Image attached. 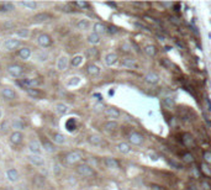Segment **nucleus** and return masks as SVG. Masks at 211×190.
Wrapping results in <instances>:
<instances>
[{"mask_svg":"<svg viewBox=\"0 0 211 190\" xmlns=\"http://www.w3.org/2000/svg\"><path fill=\"white\" fill-rule=\"evenodd\" d=\"M37 43H38L41 47H48V46H51L52 40H51V37H50L48 35L42 33V35H40V36L37 37Z\"/></svg>","mask_w":211,"mask_h":190,"instance_id":"nucleus-8","label":"nucleus"},{"mask_svg":"<svg viewBox=\"0 0 211 190\" xmlns=\"http://www.w3.org/2000/svg\"><path fill=\"white\" fill-rule=\"evenodd\" d=\"M121 66L125 67V68H128V69H135V68H137V62L133 58H127L126 57V58L121 59Z\"/></svg>","mask_w":211,"mask_h":190,"instance_id":"nucleus-11","label":"nucleus"},{"mask_svg":"<svg viewBox=\"0 0 211 190\" xmlns=\"http://www.w3.org/2000/svg\"><path fill=\"white\" fill-rule=\"evenodd\" d=\"M167 162H168V164H169L172 168H174V169H177V171H182V169H183L182 163L177 162V161H175V159H173V158H168V159H167Z\"/></svg>","mask_w":211,"mask_h":190,"instance_id":"nucleus-34","label":"nucleus"},{"mask_svg":"<svg viewBox=\"0 0 211 190\" xmlns=\"http://www.w3.org/2000/svg\"><path fill=\"white\" fill-rule=\"evenodd\" d=\"M159 63H161V66H163V67L167 68V69H170V68H172V63H170V61L167 59V58H162V59L159 61Z\"/></svg>","mask_w":211,"mask_h":190,"instance_id":"nucleus-47","label":"nucleus"},{"mask_svg":"<svg viewBox=\"0 0 211 190\" xmlns=\"http://www.w3.org/2000/svg\"><path fill=\"white\" fill-rule=\"evenodd\" d=\"M20 41L19 40H15V38H6L4 42H2V47H4V50H6V51H12V50H15V48H17L19 46H20Z\"/></svg>","mask_w":211,"mask_h":190,"instance_id":"nucleus-4","label":"nucleus"},{"mask_svg":"<svg viewBox=\"0 0 211 190\" xmlns=\"http://www.w3.org/2000/svg\"><path fill=\"white\" fill-rule=\"evenodd\" d=\"M162 105H163L164 107H167V109H172V107L175 105V100H174L172 96H167V97H164V99L162 100Z\"/></svg>","mask_w":211,"mask_h":190,"instance_id":"nucleus-28","label":"nucleus"},{"mask_svg":"<svg viewBox=\"0 0 211 190\" xmlns=\"http://www.w3.org/2000/svg\"><path fill=\"white\" fill-rule=\"evenodd\" d=\"M109 32H110V33H117V28L110 26V27H109Z\"/></svg>","mask_w":211,"mask_h":190,"instance_id":"nucleus-55","label":"nucleus"},{"mask_svg":"<svg viewBox=\"0 0 211 190\" xmlns=\"http://www.w3.org/2000/svg\"><path fill=\"white\" fill-rule=\"evenodd\" d=\"M200 173L206 177V178H211V168L206 164V163H203L201 167H200Z\"/></svg>","mask_w":211,"mask_h":190,"instance_id":"nucleus-32","label":"nucleus"},{"mask_svg":"<svg viewBox=\"0 0 211 190\" xmlns=\"http://www.w3.org/2000/svg\"><path fill=\"white\" fill-rule=\"evenodd\" d=\"M47 59H48V54L45 52H38L36 54V61H38V62H46Z\"/></svg>","mask_w":211,"mask_h":190,"instance_id":"nucleus-45","label":"nucleus"},{"mask_svg":"<svg viewBox=\"0 0 211 190\" xmlns=\"http://www.w3.org/2000/svg\"><path fill=\"white\" fill-rule=\"evenodd\" d=\"M11 127H12V128H15L16 131H21V130H24V128H25V123H24V121H22L21 119L16 117V119H14V120H12V122H11Z\"/></svg>","mask_w":211,"mask_h":190,"instance_id":"nucleus-23","label":"nucleus"},{"mask_svg":"<svg viewBox=\"0 0 211 190\" xmlns=\"http://www.w3.org/2000/svg\"><path fill=\"white\" fill-rule=\"evenodd\" d=\"M128 141L132 143V145H135V146H141L142 143H143V141H144V138H143V136L140 133V132H131L130 135H128Z\"/></svg>","mask_w":211,"mask_h":190,"instance_id":"nucleus-5","label":"nucleus"},{"mask_svg":"<svg viewBox=\"0 0 211 190\" xmlns=\"http://www.w3.org/2000/svg\"><path fill=\"white\" fill-rule=\"evenodd\" d=\"M121 51H123V52H126V53H131V52H132V45H131L128 41L123 42V43L121 45Z\"/></svg>","mask_w":211,"mask_h":190,"instance_id":"nucleus-42","label":"nucleus"},{"mask_svg":"<svg viewBox=\"0 0 211 190\" xmlns=\"http://www.w3.org/2000/svg\"><path fill=\"white\" fill-rule=\"evenodd\" d=\"M38 80L37 79H35V78H25V79H22V85H25L27 89H30V88H35V87H37L38 85Z\"/></svg>","mask_w":211,"mask_h":190,"instance_id":"nucleus-19","label":"nucleus"},{"mask_svg":"<svg viewBox=\"0 0 211 190\" xmlns=\"http://www.w3.org/2000/svg\"><path fill=\"white\" fill-rule=\"evenodd\" d=\"M10 127H11V123H10L9 121H2L1 125H0V131H1L2 133H6V132H9Z\"/></svg>","mask_w":211,"mask_h":190,"instance_id":"nucleus-43","label":"nucleus"},{"mask_svg":"<svg viewBox=\"0 0 211 190\" xmlns=\"http://www.w3.org/2000/svg\"><path fill=\"white\" fill-rule=\"evenodd\" d=\"M14 9H15V6H14L12 2H4L2 4V10L4 11H12Z\"/></svg>","mask_w":211,"mask_h":190,"instance_id":"nucleus-49","label":"nucleus"},{"mask_svg":"<svg viewBox=\"0 0 211 190\" xmlns=\"http://www.w3.org/2000/svg\"><path fill=\"white\" fill-rule=\"evenodd\" d=\"M1 95H2V97H4L5 100H14V99L16 97L15 90H14L12 88H10V87H5V88L1 90Z\"/></svg>","mask_w":211,"mask_h":190,"instance_id":"nucleus-10","label":"nucleus"},{"mask_svg":"<svg viewBox=\"0 0 211 190\" xmlns=\"http://www.w3.org/2000/svg\"><path fill=\"white\" fill-rule=\"evenodd\" d=\"M24 7H26V9H28V10H35L36 7H37V2L36 1H27V0H25V1H21L20 2Z\"/></svg>","mask_w":211,"mask_h":190,"instance_id":"nucleus-35","label":"nucleus"},{"mask_svg":"<svg viewBox=\"0 0 211 190\" xmlns=\"http://www.w3.org/2000/svg\"><path fill=\"white\" fill-rule=\"evenodd\" d=\"M28 149L32 154H41V145L37 141H31L28 143Z\"/></svg>","mask_w":211,"mask_h":190,"instance_id":"nucleus-16","label":"nucleus"},{"mask_svg":"<svg viewBox=\"0 0 211 190\" xmlns=\"http://www.w3.org/2000/svg\"><path fill=\"white\" fill-rule=\"evenodd\" d=\"M149 188H151V190H166L162 185H158V184H151Z\"/></svg>","mask_w":211,"mask_h":190,"instance_id":"nucleus-52","label":"nucleus"},{"mask_svg":"<svg viewBox=\"0 0 211 190\" xmlns=\"http://www.w3.org/2000/svg\"><path fill=\"white\" fill-rule=\"evenodd\" d=\"M183 161H184L185 163H188V164H190V163H194V162H195L194 156H193L190 152H187V153H184V154H183Z\"/></svg>","mask_w":211,"mask_h":190,"instance_id":"nucleus-39","label":"nucleus"},{"mask_svg":"<svg viewBox=\"0 0 211 190\" xmlns=\"http://www.w3.org/2000/svg\"><path fill=\"white\" fill-rule=\"evenodd\" d=\"M43 148L47 152H54V146L50 141H43Z\"/></svg>","mask_w":211,"mask_h":190,"instance_id":"nucleus-46","label":"nucleus"},{"mask_svg":"<svg viewBox=\"0 0 211 190\" xmlns=\"http://www.w3.org/2000/svg\"><path fill=\"white\" fill-rule=\"evenodd\" d=\"M1 116H2V111H1V109H0V119H1Z\"/></svg>","mask_w":211,"mask_h":190,"instance_id":"nucleus-59","label":"nucleus"},{"mask_svg":"<svg viewBox=\"0 0 211 190\" xmlns=\"http://www.w3.org/2000/svg\"><path fill=\"white\" fill-rule=\"evenodd\" d=\"M75 5L79 7H88V2H85V1H77Z\"/></svg>","mask_w":211,"mask_h":190,"instance_id":"nucleus-53","label":"nucleus"},{"mask_svg":"<svg viewBox=\"0 0 211 190\" xmlns=\"http://www.w3.org/2000/svg\"><path fill=\"white\" fill-rule=\"evenodd\" d=\"M59 168H61V167H59L58 164H54V166H53V171H54V174H56V175H57V174H59V172H61V169H59Z\"/></svg>","mask_w":211,"mask_h":190,"instance_id":"nucleus-54","label":"nucleus"},{"mask_svg":"<svg viewBox=\"0 0 211 190\" xmlns=\"http://www.w3.org/2000/svg\"><path fill=\"white\" fill-rule=\"evenodd\" d=\"M19 57L21 59H28L31 57V48L28 47H22L20 51H19Z\"/></svg>","mask_w":211,"mask_h":190,"instance_id":"nucleus-24","label":"nucleus"},{"mask_svg":"<svg viewBox=\"0 0 211 190\" xmlns=\"http://www.w3.org/2000/svg\"><path fill=\"white\" fill-rule=\"evenodd\" d=\"M79 83H80V78H79V77H72V78H69V80L67 82V85H68V87H77Z\"/></svg>","mask_w":211,"mask_h":190,"instance_id":"nucleus-40","label":"nucleus"},{"mask_svg":"<svg viewBox=\"0 0 211 190\" xmlns=\"http://www.w3.org/2000/svg\"><path fill=\"white\" fill-rule=\"evenodd\" d=\"M203 159H204V163H206L208 166H211V151H204Z\"/></svg>","mask_w":211,"mask_h":190,"instance_id":"nucleus-44","label":"nucleus"},{"mask_svg":"<svg viewBox=\"0 0 211 190\" xmlns=\"http://www.w3.org/2000/svg\"><path fill=\"white\" fill-rule=\"evenodd\" d=\"M82 159V153L79 151H72L66 156V162L68 164H75Z\"/></svg>","mask_w":211,"mask_h":190,"instance_id":"nucleus-2","label":"nucleus"},{"mask_svg":"<svg viewBox=\"0 0 211 190\" xmlns=\"http://www.w3.org/2000/svg\"><path fill=\"white\" fill-rule=\"evenodd\" d=\"M22 138H24V136H22V133L20 131H15V132H12L10 135V142L14 143V145L21 143L22 142Z\"/></svg>","mask_w":211,"mask_h":190,"instance_id":"nucleus-15","label":"nucleus"},{"mask_svg":"<svg viewBox=\"0 0 211 190\" xmlns=\"http://www.w3.org/2000/svg\"><path fill=\"white\" fill-rule=\"evenodd\" d=\"M93 30H94V33H97V35H103V33H105L106 32V26L104 24H101V22H95L94 25H93Z\"/></svg>","mask_w":211,"mask_h":190,"instance_id":"nucleus-22","label":"nucleus"},{"mask_svg":"<svg viewBox=\"0 0 211 190\" xmlns=\"http://www.w3.org/2000/svg\"><path fill=\"white\" fill-rule=\"evenodd\" d=\"M117 149H118V152H121L122 154H127V153L131 152V147H130V145L126 143V142H120V143L117 145Z\"/></svg>","mask_w":211,"mask_h":190,"instance_id":"nucleus-26","label":"nucleus"},{"mask_svg":"<svg viewBox=\"0 0 211 190\" xmlns=\"http://www.w3.org/2000/svg\"><path fill=\"white\" fill-rule=\"evenodd\" d=\"M87 73H88L89 76H92V77H98V76L100 74V68H99L97 64L90 63V64H88V67H87Z\"/></svg>","mask_w":211,"mask_h":190,"instance_id":"nucleus-14","label":"nucleus"},{"mask_svg":"<svg viewBox=\"0 0 211 190\" xmlns=\"http://www.w3.org/2000/svg\"><path fill=\"white\" fill-rule=\"evenodd\" d=\"M143 79H144V82H146L147 84L154 85V84H157V83L159 82V79H161V78H159L158 73H156V72L151 71V72H148V73H146V74H144Z\"/></svg>","mask_w":211,"mask_h":190,"instance_id":"nucleus-3","label":"nucleus"},{"mask_svg":"<svg viewBox=\"0 0 211 190\" xmlns=\"http://www.w3.org/2000/svg\"><path fill=\"white\" fill-rule=\"evenodd\" d=\"M104 163H105L106 167L110 168V169H118L120 168L118 161L115 159V158H112V157H106L105 159H104Z\"/></svg>","mask_w":211,"mask_h":190,"instance_id":"nucleus-12","label":"nucleus"},{"mask_svg":"<svg viewBox=\"0 0 211 190\" xmlns=\"http://www.w3.org/2000/svg\"><path fill=\"white\" fill-rule=\"evenodd\" d=\"M77 173L82 177H85V178H90V177H94V171L90 166L88 164H79L77 167Z\"/></svg>","mask_w":211,"mask_h":190,"instance_id":"nucleus-1","label":"nucleus"},{"mask_svg":"<svg viewBox=\"0 0 211 190\" xmlns=\"http://www.w3.org/2000/svg\"><path fill=\"white\" fill-rule=\"evenodd\" d=\"M189 190H199L195 184H189Z\"/></svg>","mask_w":211,"mask_h":190,"instance_id":"nucleus-56","label":"nucleus"},{"mask_svg":"<svg viewBox=\"0 0 211 190\" xmlns=\"http://www.w3.org/2000/svg\"><path fill=\"white\" fill-rule=\"evenodd\" d=\"M16 35H17L19 37L26 38V37H28V35H30V30H28V28H20V30L16 31Z\"/></svg>","mask_w":211,"mask_h":190,"instance_id":"nucleus-41","label":"nucleus"},{"mask_svg":"<svg viewBox=\"0 0 211 190\" xmlns=\"http://www.w3.org/2000/svg\"><path fill=\"white\" fill-rule=\"evenodd\" d=\"M72 66L73 67H79L82 63H83V56H74L72 58Z\"/></svg>","mask_w":211,"mask_h":190,"instance_id":"nucleus-38","label":"nucleus"},{"mask_svg":"<svg viewBox=\"0 0 211 190\" xmlns=\"http://www.w3.org/2000/svg\"><path fill=\"white\" fill-rule=\"evenodd\" d=\"M88 141H89V143L93 145V146H100V145L103 143V138H101L100 136H98V135H92V136H89V137H88Z\"/></svg>","mask_w":211,"mask_h":190,"instance_id":"nucleus-25","label":"nucleus"},{"mask_svg":"<svg viewBox=\"0 0 211 190\" xmlns=\"http://www.w3.org/2000/svg\"><path fill=\"white\" fill-rule=\"evenodd\" d=\"M77 27H78L79 30H82V31H85V30H88V28L90 27V21L87 20V19L79 20L78 24H77Z\"/></svg>","mask_w":211,"mask_h":190,"instance_id":"nucleus-29","label":"nucleus"},{"mask_svg":"<svg viewBox=\"0 0 211 190\" xmlns=\"http://www.w3.org/2000/svg\"><path fill=\"white\" fill-rule=\"evenodd\" d=\"M6 178L11 183L17 182L19 180V173H17V171L16 169H7L6 171Z\"/></svg>","mask_w":211,"mask_h":190,"instance_id":"nucleus-20","label":"nucleus"},{"mask_svg":"<svg viewBox=\"0 0 211 190\" xmlns=\"http://www.w3.org/2000/svg\"><path fill=\"white\" fill-rule=\"evenodd\" d=\"M206 102H208V106H209V111H211V102L208 97H206Z\"/></svg>","mask_w":211,"mask_h":190,"instance_id":"nucleus-58","label":"nucleus"},{"mask_svg":"<svg viewBox=\"0 0 211 190\" xmlns=\"http://www.w3.org/2000/svg\"><path fill=\"white\" fill-rule=\"evenodd\" d=\"M88 42L92 43V45H98V43L100 42V36L93 32V33H90V35L88 36Z\"/></svg>","mask_w":211,"mask_h":190,"instance_id":"nucleus-36","label":"nucleus"},{"mask_svg":"<svg viewBox=\"0 0 211 190\" xmlns=\"http://www.w3.org/2000/svg\"><path fill=\"white\" fill-rule=\"evenodd\" d=\"M26 92H27V94L30 95V96H32V97H38L40 96V92L37 89L30 88V89H26Z\"/></svg>","mask_w":211,"mask_h":190,"instance_id":"nucleus-48","label":"nucleus"},{"mask_svg":"<svg viewBox=\"0 0 211 190\" xmlns=\"http://www.w3.org/2000/svg\"><path fill=\"white\" fill-rule=\"evenodd\" d=\"M168 19H169V21H170L173 25H175V26H179V25L182 24V21H179V19L175 17V16H169Z\"/></svg>","mask_w":211,"mask_h":190,"instance_id":"nucleus-50","label":"nucleus"},{"mask_svg":"<svg viewBox=\"0 0 211 190\" xmlns=\"http://www.w3.org/2000/svg\"><path fill=\"white\" fill-rule=\"evenodd\" d=\"M57 69L58 71H61V72H63V71H66L67 69V67H68V58L66 57V56H61L58 59H57Z\"/></svg>","mask_w":211,"mask_h":190,"instance_id":"nucleus-13","label":"nucleus"},{"mask_svg":"<svg viewBox=\"0 0 211 190\" xmlns=\"http://www.w3.org/2000/svg\"><path fill=\"white\" fill-rule=\"evenodd\" d=\"M68 106L66 105V104H63V102H58L57 105H56V111L59 114V115H64V114H67L68 112Z\"/></svg>","mask_w":211,"mask_h":190,"instance_id":"nucleus-31","label":"nucleus"},{"mask_svg":"<svg viewBox=\"0 0 211 190\" xmlns=\"http://www.w3.org/2000/svg\"><path fill=\"white\" fill-rule=\"evenodd\" d=\"M182 142H183V145H184L185 147H189V148L195 146V141H194L193 136H192L190 133H188V132L183 133V136H182Z\"/></svg>","mask_w":211,"mask_h":190,"instance_id":"nucleus-9","label":"nucleus"},{"mask_svg":"<svg viewBox=\"0 0 211 190\" xmlns=\"http://www.w3.org/2000/svg\"><path fill=\"white\" fill-rule=\"evenodd\" d=\"M105 115L110 119H118L121 116V112L116 107H107L105 110Z\"/></svg>","mask_w":211,"mask_h":190,"instance_id":"nucleus-21","label":"nucleus"},{"mask_svg":"<svg viewBox=\"0 0 211 190\" xmlns=\"http://www.w3.org/2000/svg\"><path fill=\"white\" fill-rule=\"evenodd\" d=\"M27 161L36 167H42L45 164V159L41 154H30L27 156Z\"/></svg>","mask_w":211,"mask_h":190,"instance_id":"nucleus-6","label":"nucleus"},{"mask_svg":"<svg viewBox=\"0 0 211 190\" xmlns=\"http://www.w3.org/2000/svg\"><path fill=\"white\" fill-rule=\"evenodd\" d=\"M7 73L11 77H20L22 74V67L19 64H10L7 67Z\"/></svg>","mask_w":211,"mask_h":190,"instance_id":"nucleus-7","label":"nucleus"},{"mask_svg":"<svg viewBox=\"0 0 211 190\" xmlns=\"http://www.w3.org/2000/svg\"><path fill=\"white\" fill-rule=\"evenodd\" d=\"M75 127H77V125H75V120L74 119H69L67 122H66V128H67V131H74L75 130Z\"/></svg>","mask_w":211,"mask_h":190,"instance_id":"nucleus-37","label":"nucleus"},{"mask_svg":"<svg viewBox=\"0 0 211 190\" xmlns=\"http://www.w3.org/2000/svg\"><path fill=\"white\" fill-rule=\"evenodd\" d=\"M201 188L203 190H211V184L208 182V180H201Z\"/></svg>","mask_w":211,"mask_h":190,"instance_id":"nucleus-51","label":"nucleus"},{"mask_svg":"<svg viewBox=\"0 0 211 190\" xmlns=\"http://www.w3.org/2000/svg\"><path fill=\"white\" fill-rule=\"evenodd\" d=\"M53 142L57 145H63V143H66V136L62 133H54L53 135Z\"/></svg>","mask_w":211,"mask_h":190,"instance_id":"nucleus-33","label":"nucleus"},{"mask_svg":"<svg viewBox=\"0 0 211 190\" xmlns=\"http://www.w3.org/2000/svg\"><path fill=\"white\" fill-rule=\"evenodd\" d=\"M48 19H50V15L46 14V12H40V14H37V15L33 16V21H35V22H38V24L45 22V21H47Z\"/></svg>","mask_w":211,"mask_h":190,"instance_id":"nucleus-27","label":"nucleus"},{"mask_svg":"<svg viewBox=\"0 0 211 190\" xmlns=\"http://www.w3.org/2000/svg\"><path fill=\"white\" fill-rule=\"evenodd\" d=\"M143 51H144V53L148 57H156L157 53H158V50H157V47L154 45H147V46H144Z\"/></svg>","mask_w":211,"mask_h":190,"instance_id":"nucleus-18","label":"nucleus"},{"mask_svg":"<svg viewBox=\"0 0 211 190\" xmlns=\"http://www.w3.org/2000/svg\"><path fill=\"white\" fill-rule=\"evenodd\" d=\"M117 54L116 53H107L105 56V58H104V62H105L106 66H109V67H111V66H114L116 62H117Z\"/></svg>","mask_w":211,"mask_h":190,"instance_id":"nucleus-17","label":"nucleus"},{"mask_svg":"<svg viewBox=\"0 0 211 190\" xmlns=\"http://www.w3.org/2000/svg\"><path fill=\"white\" fill-rule=\"evenodd\" d=\"M117 127H118L117 122H116V121H112V120L105 122V125H104V128H105L106 131H109V132H112V131L117 130Z\"/></svg>","mask_w":211,"mask_h":190,"instance_id":"nucleus-30","label":"nucleus"},{"mask_svg":"<svg viewBox=\"0 0 211 190\" xmlns=\"http://www.w3.org/2000/svg\"><path fill=\"white\" fill-rule=\"evenodd\" d=\"M94 97H97V100H99V101H101V99H103L100 94H94Z\"/></svg>","mask_w":211,"mask_h":190,"instance_id":"nucleus-57","label":"nucleus"}]
</instances>
